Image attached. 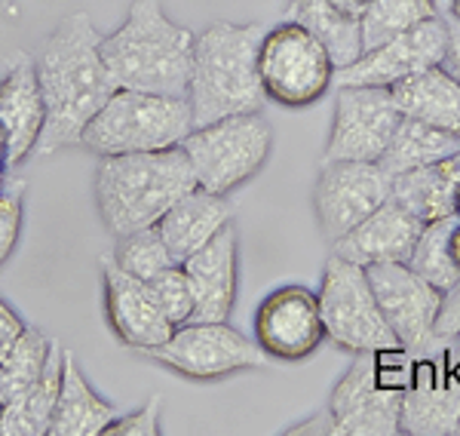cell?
<instances>
[{
  "instance_id": "6da1fadb",
  "label": "cell",
  "mask_w": 460,
  "mask_h": 436,
  "mask_svg": "<svg viewBox=\"0 0 460 436\" xmlns=\"http://www.w3.org/2000/svg\"><path fill=\"white\" fill-rule=\"evenodd\" d=\"M34 68L47 105V127L34 157H49L62 147L80 145L89 120L117 86L102 58V34L84 10L65 16L53 34L43 37L34 53Z\"/></svg>"
},
{
  "instance_id": "7a4b0ae2",
  "label": "cell",
  "mask_w": 460,
  "mask_h": 436,
  "mask_svg": "<svg viewBox=\"0 0 460 436\" xmlns=\"http://www.w3.org/2000/svg\"><path fill=\"white\" fill-rule=\"evenodd\" d=\"M197 184L190 157L181 145L163 151L99 157L93 197L108 234L126 236L154 227Z\"/></svg>"
},
{
  "instance_id": "3957f363",
  "label": "cell",
  "mask_w": 460,
  "mask_h": 436,
  "mask_svg": "<svg viewBox=\"0 0 460 436\" xmlns=\"http://www.w3.org/2000/svg\"><path fill=\"white\" fill-rule=\"evenodd\" d=\"M197 37L166 16L160 0H136L123 25L102 34V58L117 90L188 99Z\"/></svg>"
},
{
  "instance_id": "277c9868",
  "label": "cell",
  "mask_w": 460,
  "mask_h": 436,
  "mask_svg": "<svg viewBox=\"0 0 460 436\" xmlns=\"http://www.w3.org/2000/svg\"><path fill=\"white\" fill-rule=\"evenodd\" d=\"M264 25L249 22H212L194 43L188 102L194 127L252 114L264 105V86L258 77V47Z\"/></svg>"
},
{
  "instance_id": "5b68a950",
  "label": "cell",
  "mask_w": 460,
  "mask_h": 436,
  "mask_svg": "<svg viewBox=\"0 0 460 436\" xmlns=\"http://www.w3.org/2000/svg\"><path fill=\"white\" fill-rule=\"evenodd\" d=\"M194 129L190 102L178 95L114 90V95L89 120L80 145L95 157L142 154L175 147Z\"/></svg>"
},
{
  "instance_id": "8992f818",
  "label": "cell",
  "mask_w": 460,
  "mask_h": 436,
  "mask_svg": "<svg viewBox=\"0 0 460 436\" xmlns=\"http://www.w3.org/2000/svg\"><path fill=\"white\" fill-rule=\"evenodd\" d=\"M411 351L356 353L329 396V412L338 436H396L402 415V394L411 375Z\"/></svg>"
},
{
  "instance_id": "52a82bcc",
  "label": "cell",
  "mask_w": 460,
  "mask_h": 436,
  "mask_svg": "<svg viewBox=\"0 0 460 436\" xmlns=\"http://www.w3.org/2000/svg\"><path fill=\"white\" fill-rule=\"evenodd\" d=\"M181 147L190 157L199 188L227 197L267 164L273 151V129L261 111H252L194 127Z\"/></svg>"
},
{
  "instance_id": "ba28073f",
  "label": "cell",
  "mask_w": 460,
  "mask_h": 436,
  "mask_svg": "<svg viewBox=\"0 0 460 436\" xmlns=\"http://www.w3.org/2000/svg\"><path fill=\"white\" fill-rule=\"evenodd\" d=\"M335 58L314 31L298 22L267 28L258 47V77L264 95L283 108L316 105L335 84Z\"/></svg>"
},
{
  "instance_id": "9c48e42d",
  "label": "cell",
  "mask_w": 460,
  "mask_h": 436,
  "mask_svg": "<svg viewBox=\"0 0 460 436\" xmlns=\"http://www.w3.org/2000/svg\"><path fill=\"white\" fill-rule=\"evenodd\" d=\"M319 307H323L325 338L347 353H375L402 347L393 335L377 295L372 289L368 271L347 258L332 255L323 271L319 286Z\"/></svg>"
},
{
  "instance_id": "30bf717a",
  "label": "cell",
  "mask_w": 460,
  "mask_h": 436,
  "mask_svg": "<svg viewBox=\"0 0 460 436\" xmlns=\"http://www.w3.org/2000/svg\"><path fill=\"white\" fill-rule=\"evenodd\" d=\"M145 357L190 381H221L240 372L270 369V357L261 344L227 323H184Z\"/></svg>"
},
{
  "instance_id": "8fae6325",
  "label": "cell",
  "mask_w": 460,
  "mask_h": 436,
  "mask_svg": "<svg viewBox=\"0 0 460 436\" xmlns=\"http://www.w3.org/2000/svg\"><path fill=\"white\" fill-rule=\"evenodd\" d=\"M399 431L408 436L460 433V342L439 338L424 357H411Z\"/></svg>"
},
{
  "instance_id": "7c38bea8",
  "label": "cell",
  "mask_w": 460,
  "mask_h": 436,
  "mask_svg": "<svg viewBox=\"0 0 460 436\" xmlns=\"http://www.w3.org/2000/svg\"><path fill=\"white\" fill-rule=\"evenodd\" d=\"M390 194L393 179L377 164L323 160L314 184V216L329 246L387 203Z\"/></svg>"
},
{
  "instance_id": "4fadbf2b",
  "label": "cell",
  "mask_w": 460,
  "mask_h": 436,
  "mask_svg": "<svg viewBox=\"0 0 460 436\" xmlns=\"http://www.w3.org/2000/svg\"><path fill=\"white\" fill-rule=\"evenodd\" d=\"M402 111L384 86H338L335 117L323 160L377 164L396 132Z\"/></svg>"
},
{
  "instance_id": "5bb4252c",
  "label": "cell",
  "mask_w": 460,
  "mask_h": 436,
  "mask_svg": "<svg viewBox=\"0 0 460 436\" xmlns=\"http://www.w3.org/2000/svg\"><path fill=\"white\" fill-rule=\"evenodd\" d=\"M366 271L377 295V305H381L393 335L399 338L405 351L424 353L427 347L439 342L436 338V320H439L442 307V289L427 283L405 262L372 264Z\"/></svg>"
},
{
  "instance_id": "9a60e30c",
  "label": "cell",
  "mask_w": 460,
  "mask_h": 436,
  "mask_svg": "<svg viewBox=\"0 0 460 436\" xmlns=\"http://www.w3.org/2000/svg\"><path fill=\"white\" fill-rule=\"evenodd\" d=\"M255 342L270 360L301 363L325 342L319 292L307 286H279L255 310Z\"/></svg>"
},
{
  "instance_id": "2e32d148",
  "label": "cell",
  "mask_w": 460,
  "mask_h": 436,
  "mask_svg": "<svg viewBox=\"0 0 460 436\" xmlns=\"http://www.w3.org/2000/svg\"><path fill=\"white\" fill-rule=\"evenodd\" d=\"M445 43H448V25L445 16L420 22L411 31L390 37L381 47L366 49L356 62L344 65L335 71L338 86H384L393 90L396 84H402L411 74H420L433 65H442L445 58Z\"/></svg>"
},
{
  "instance_id": "e0dca14e",
  "label": "cell",
  "mask_w": 460,
  "mask_h": 436,
  "mask_svg": "<svg viewBox=\"0 0 460 436\" xmlns=\"http://www.w3.org/2000/svg\"><path fill=\"white\" fill-rule=\"evenodd\" d=\"M102 264V289H105V316L111 323V332L138 353H147L160 347L175 332L172 323L166 320L163 307L157 305L147 280H138L126 273L114 255L105 253L99 258Z\"/></svg>"
},
{
  "instance_id": "ac0fdd59",
  "label": "cell",
  "mask_w": 460,
  "mask_h": 436,
  "mask_svg": "<svg viewBox=\"0 0 460 436\" xmlns=\"http://www.w3.org/2000/svg\"><path fill=\"white\" fill-rule=\"evenodd\" d=\"M194 292V316L190 323H227L240 292V234L230 221L215 240L199 253L181 262Z\"/></svg>"
},
{
  "instance_id": "d6986e66",
  "label": "cell",
  "mask_w": 460,
  "mask_h": 436,
  "mask_svg": "<svg viewBox=\"0 0 460 436\" xmlns=\"http://www.w3.org/2000/svg\"><path fill=\"white\" fill-rule=\"evenodd\" d=\"M0 123L6 129V169L31 160L47 127L34 56H16L0 77Z\"/></svg>"
},
{
  "instance_id": "ffe728a7",
  "label": "cell",
  "mask_w": 460,
  "mask_h": 436,
  "mask_svg": "<svg viewBox=\"0 0 460 436\" xmlns=\"http://www.w3.org/2000/svg\"><path fill=\"white\" fill-rule=\"evenodd\" d=\"M424 221L405 209L399 200L377 206L368 218H362L350 234H344L338 243H332V255L347 258L359 268L387 262H408L414 243H418Z\"/></svg>"
},
{
  "instance_id": "44dd1931",
  "label": "cell",
  "mask_w": 460,
  "mask_h": 436,
  "mask_svg": "<svg viewBox=\"0 0 460 436\" xmlns=\"http://www.w3.org/2000/svg\"><path fill=\"white\" fill-rule=\"evenodd\" d=\"M230 221H234V206L227 203V197L194 188L157 221V231L166 240L172 258L181 264L194 253H199L209 240H215L221 227H227Z\"/></svg>"
},
{
  "instance_id": "7402d4cb",
  "label": "cell",
  "mask_w": 460,
  "mask_h": 436,
  "mask_svg": "<svg viewBox=\"0 0 460 436\" xmlns=\"http://www.w3.org/2000/svg\"><path fill=\"white\" fill-rule=\"evenodd\" d=\"M117 418L111 405L77 366L74 351H62V390H58L56 415L49 424V436H99Z\"/></svg>"
},
{
  "instance_id": "603a6c76",
  "label": "cell",
  "mask_w": 460,
  "mask_h": 436,
  "mask_svg": "<svg viewBox=\"0 0 460 436\" xmlns=\"http://www.w3.org/2000/svg\"><path fill=\"white\" fill-rule=\"evenodd\" d=\"M390 93L402 117L460 136V80L445 71L442 65L411 74Z\"/></svg>"
},
{
  "instance_id": "cb8c5ba5",
  "label": "cell",
  "mask_w": 460,
  "mask_h": 436,
  "mask_svg": "<svg viewBox=\"0 0 460 436\" xmlns=\"http://www.w3.org/2000/svg\"><path fill=\"white\" fill-rule=\"evenodd\" d=\"M457 188H460V151L429 166L411 169L393 179V200H399L411 216L424 225L457 216Z\"/></svg>"
},
{
  "instance_id": "d4e9b609",
  "label": "cell",
  "mask_w": 460,
  "mask_h": 436,
  "mask_svg": "<svg viewBox=\"0 0 460 436\" xmlns=\"http://www.w3.org/2000/svg\"><path fill=\"white\" fill-rule=\"evenodd\" d=\"M62 351L65 347L56 342L53 357L40 378L31 384V390L16 403L0 405V436H49L58 390H62Z\"/></svg>"
},
{
  "instance_id": "484cf974",
  "label": "cell",
  "mask_w": 460,
  "mask_h": 436,
  "mask_svg": "<svg viewBox=\"0 0 460 436\" xmlns=\"http://www.w3.org/2000/svg\"><path fill=\"white\" fill-rule=\"evenodd\" d=\"M457 151H460V136H455V132H445V129L429 127V123L402 117L396 132H393L387 151L377 160V166H381L390 179H396V175L429 166V164H436V160H445Z\"/></svg>"
},
{
  "instance_id": "4316f807",
  "label": "cell",
  "mask_w": 460,
  "mask_h": 436,
  "mask_svg": "<svg viewBox=\"0 0 460 436\" xmlns=\"http://www.w3.org/2000/svg\"><path fill=\"white\" fill-rule=\"evenodd\" d=\"M286 19L314 31L325 43V49L332 53L338 68H344V65H350L362 56L359 19L341 10L335 0H288Z\"/></svg>"
},
{
  "instance_id": "83f0119b",
  "label": "cell",
  "mask_w": 460,
  "mask_h": 436,
  "mask_svg": "<svg viewBox=\"0 0 460 436\" xmlns=\"http://www.w3.org/2000/svg\"><path fill=\"white\" fill-rule=\"evenodd\" d=\"M53 338H47L40 329L28 323V329L22 332L16 347L0 363V405L16 403L19 396H25L31 390V384L40 378V372L47 369L49 357H53Z\"/></svg>"
},
{
  "instance_id": "f1b7e54d",
  "label": "cell",
  "mask_w": 460,
  "mask_h": 436,
  "mask_svg": "<svg viewBox=\"0 0 460 436\" xmlns=\"http://www.w3.org/2000/svg\"><path fill=\"white\" fill-rule=\"evenodd\" d=\"M433 16H439L436 0H372L359 16L362 53L387 43L390 37L411 31L414 25Z\"/></svg>"
},
{
  "instance_id": "f546056e",
  "label": "cell",
  "mask_w": 460,
  "mask_h": 436,
  "mask_svg": "<svg viewBox=\"0 0 460 436\" xmlns=\"http://www.w3.org/2000/svg\"><path fill=\"white\" fill-rule=\"evenodd\" d=\"M457 221L460 216H451L424 225V231H420L418 243H414L411 255L405 262L414 273H420L427 283H433L442 292H448L460 280L455 255H451V231H455Z\"/></svg>"
},
{
  "instance_id": "4dcf8cb0",
  "label": "cell",
  "mask_w": 460,
  "mask_h": 436,
  "mask_svg": "<svg viewBox=\"0 0 460 436\" xmlns=\"http://www.w3.org/2000/svg\"><path fill=\"white\" fill-rule=\"evenodd\" d=\"M114 262L120 264L126 273L138 280H154L160 277L163 271L175 268V258L169 253L166 240L163 234L154 227H145V231H136V234H126V236H117V246L111 249Z\"/></svg>"
},
{
  "instance_id": "1f68e13d",
  "label": "cell",
  "mask_w": 460,
  "mask_h": 436,
  "mask_svg": "<svg viewBox=\"0 0 460 436\" xmlns=\"http://www.w3.org/2000/svg\"><path fill=\"white\" fill-rule=\"evenodd\" d=\"M22 218H25V179L6 173L0 182V268L16 253Z\"/></svg>"
},
{
  "instance_id": "d6a6232c",
  "label": "cell",
  "mask_w": 460,
  "mask_h": 436,
  "mask_svg": "<svg viewBox=\"0 0 460 436\" xmlns=\"http://www.w3.org/2000/svg\"><path fill=\"white\" fill-rule=\"evenodd\" d=\"M147 283H151L154 295H157V305L163 307L166 320L172 323L175 329L190 323V316H194V292H190L188 273H184L181 264L163 271L160 277L147 280Z\"/></svg>"
},
{
  "instance_id": "836d02e7",
  "label": "cell",
  "mask_w": 460,
  "mask_h": 436,
  "mask_svg": "<svg viewBox=\"0 0 460 436\" xmlns=\"http://www.w3.org/2000/svg\"><path fill=\"white\" fill-rule=\"evenodd\" d=\"M163 403L160 396L154 394L151 400L142 403L138 409L126 412V415H117L111 424L105 427L108 436H160L163 433Z\"/></svg>"
},
{
  "instance_id": "e575fe53",
  "label": "cell",
  "mask_w": 460,
  "mask_h": 436,
  "mask_svg": "<svg viewBox=\"0 0 460 436\" xmlns=\"http://www.w3.org/2000/svg\"><path fill=\"white\" fill-rule=\"evenodd\" d=\"M436 338H460V280L448 292H442L439 320H436Z\"/></svg>"
},
{
  "instance_id": "d590c367",
  "label": "cell",
  "mask_w": 460,
  "mask_h": 436,
  "mask_svg": "<svg viewBox=\"0 0 460 436\" xmlns=\"http://www.w3.org/2000/svg\"><path fill=\"white\" fill-rule=\"evenodd\" d=\"M28 329V323L22 320V316L6 305L4 298H0V363L6 360V353L16 347V342L22 338V332Z\"/></svg>"
},
{
  "instance_id": "8d00e7d4",
  "label": "cell",
  "mask_w": 460,
  "mask_h": 436,
  "mask_svg": "<svg viewBox=\"0 0 460 436\" xmlns=\"http://www.w3.org/2000/svg\"><path fill=\"white\" fill-rule=\"evenodd\" d=\"M445 25H448V43H445L442 68L460 80V19L448 13V16H445Z\"/></svg>"
},
{
  "instance_id": "74e56055",
  "label": "cell",
  "mask_w": 460,
  "mask_h": 436,
  "mask_svg": "<svg viewBox=\"0 0 460 436\" xmlns=\"http://www.w3.org/2000/svg\"><path fill=\"white\" fill-rule=\"evenodd\" d=\"M286 433H329V436H338L335 433V421H332V412L329 409H323L319 415H314V418H307L304 424H295V427H288Z\"/></svg>"
},
{
  "instance_id": "f35d334b",
  "label": "cell",
  "mask_w": 460,
  "mask_h": 436,
  "mask_svg": "<svg viewBox=\"0 0 460 436\" xmlns=\"http://www.w3.org/2000/svg\"><path fill=\"white\" fill-rule=\"evenodd\" d=\"M335 4H338L344 13H350V16L359 19V16H362V10H366V6L372 4V0H335Z\"/></svg>"
},
{
  "instance_id": "ab89813d",
  "label": "cell",
  "mask_w": 460,
  "mask_h": 436,
  "mask_svg": "<svg viewBox=\"0 0 460 436\" xmlns=\"http://www.w3.org/2000/svg\"><path fill=\"white\" fill-rule=\"evenodd\" d=\"M451 255H455V264L460 271V221L455 225V231H451Z\"/></svg>"
},
{
  "instance_id": "60d3db41",
  "label": "cell",
  "mask_w": 460,
  "mask_h": 436,
  "mask_svg": "<svg viewBox=\"0 0 460 436\" xmlns=\"http://www.w3.org/2000/svg\"><path fill=\"white\" fill-rule=\"evenodd\" d=\"M0 166H6V129L0 123Z\"/></svg>"
},
{
  "instance_id": "b9f144b4",
  "label": "cell",
  "mask_w": 460,
  "mask_h": 436,
  "mask_svg": "<svg viewBox=\"0 0 460 436\" xmlns=\"http://www.w3.org/2000/svg\"><path fill=\"white\" fill-rule=\"evenodd\" d=\"M451 16H457V19H460V4H451Z\"/></svg>"
},
{
  "instance_id": "7bdbcfd3",
  "label": "cell",
  "mask_w": 460,
  "mask_h": 436,
  "mask_svg": "<svg viewBox=\"0 0 460 436\" xmlns=\"http://www.w3.org/2000/svg\"><path fill=\"white\" fill-rule=\"evenodd\" d=\"M4 175H6V166H0V182H4Z\"/></svg>"
},
{
  "instance_id": "ee69618b",
  "label": "cell",
  "mask_w": 460,
  "mask_h": 436,
  "mask_svg": "<svg viewBox=\"0 0 460 436\" xmlns=\"http://www.w3.org/2000/svg\"><path fill=\"white\" fill-rule=\"evenodd\" d=\"M457 216H460V188H457Z\"/></svg>"
},
{
  "instance_id": "f6af8a7d",
  "label": "cell",
  "mask_w": 460,
  "mask_h": 436,
  "mask_svg": "<svg viewBox=\"0 0 460 436\" xmlns=\"http://www.w3.org/2000/svg\"><path fill=\"white\" fill-rule=\"evenodd\" d=\"M451 4H460V0H451Z\"/></svg>"
},
{
  "instance_id": "bcb514c9",
  "label": "cell",
  "mask_w": 460,
  "mask_h": 436,
  "mask_svg": "<svg viewBox=\"0 0 460 436\" xmlns=\"http://www.w3.org/2000/svg\"><path fill=\"white\" fill-rule=\"evenodd\" d=\"M4 4H10V0H4Z\"/></svg>"
},
{
  "instance_id": "7dc6e473",
  "label": "cell",
  "mask_w": 460,
  "mask_h": 436,
  "mask_svg": "<svg viewBox=\"0 0 460 436\" xmlns=\"http://www.w3.org/2000/svg\"><path fill=\"white\" fill-rule=\"evenodd\" d=\"M457 342H460V338H457Z\"/></svg>"
}]
</instances>
